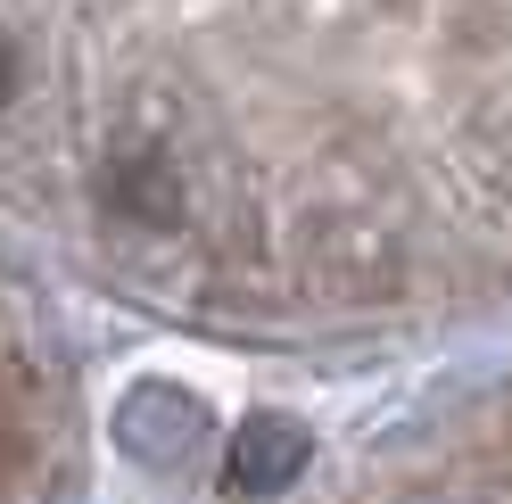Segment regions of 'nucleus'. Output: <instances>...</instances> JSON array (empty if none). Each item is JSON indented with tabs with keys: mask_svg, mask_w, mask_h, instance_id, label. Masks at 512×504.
Segmentation results:
<instances>
[{
	"mask_svg": "<svg viewBox=\"0 0 512 504\" xmlns=\"http://www.w3.org/2000/svg\"><path fill=\"white\" fill-rule=\"evenodd\" d=\"M9 91H17V50L0 42V108H9Z\"/></svg>",
	"mask_w": 512,
	"mask_h": 504,
	"instance_id": "obj_3",
	"label": "nucleus"
},
{
	"mask_svg": "<svg viewBox=\"0 0 512 504\" xmlns=\"http://www.w3.org/2000/svg\"><path fill=\"white\" fill-rule=\"evenodd\" d=\"M199 438H207V405L190 389H174V381H141L133 397L116 405V447L133 463H149V471L199 455Z\"/></svg>",
	"mask_w": 512,
	"mask_h": 504,
	"instance_id": "obj_1",
	"label": "nucleus"
},
{
	"mask_svg": "<svg viewBox=\"0 0 512 504\" xmlns=\"http://www.w3.org/2000/svg\"><path fill=\"white\" fill-rule=\"evenodd\" d=\"M306 455H314L306 422H290V414H248V422L232 430L223 488H232V496H281V488L306 471Z\"/></svg>",
	"mask_w": 512,
	"mask_h": 504,
	"instance_id": "obj_2",
	"label": "nucleus"
}]
</instances>
